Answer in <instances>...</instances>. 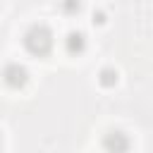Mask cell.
<instances>
[{"instance_id": "obj_5", "label": "cell", "mask_w": 153, "mask_h": 153, "mask_svg": "<svg viewBox=\"0 0 153 153\" xmlns=\"http://www.w3.org/2000/svg\"><path fill=\"white\" fill-rule=\"evenodd\" d=\"M100 81H103L105 86H110V84L117 81V74H115L112 69H103V72H100Z\"/></svg>"}, {"instance_id": "obj_1", "label": "cell", "mask_w": 153, "mask_h": 153, "mask_svg": "<svg viewBox=\"0 0 153 153\" xmlns=\"http://www.w3.org/2000/svg\"><path fill=\"white\" fill-rule=\"evenodd\" d=\"M24 48L31 55H38V57L45 55V53H50V48H53V31L48 26H43V24L31 26L24 33Z\"/></svg>"}, {"instance_id": "obj_3", "label": "cell", "mask_w": 153, "mask_h": 153, "mask_svg": "<svg viewBox=\"0 0 153 153\" xmlns=\"http://www.w3.org/2000/svg\"><path fill=\"white\" fill-rule=\"evenodd\" d=\"M5 81L10 86H22L26 81V69L19 67V65H7L5 67Z\"/></svg>"}, {"instance_id": "obj_2", "label": "cell", "mask_w": 153, "mask_h": 153, "mask_svg": "<svg viewBox=\"0 0 153 153\" xmlns=\"http://www.w3.org/2000/svg\"><path fill=\"white\" fill-rule=\"evenodd\" d=\"M103 148L108 153H127L129 151V136L124 131H110L103 139Z\"/></svg>"}, {"instance_id": "obj_4", "label": "cell", "mask_w": 153, "mask_h": 153, "mask_svg": "<svg viewBox=\"0 0 153 153\" xmlns=\"http://www.w3.org/2000/svg\"><path fill=\"white\" fill-rule=\"evenodd\" d=\"M65 48H67V53H81L84 48H86V38H84V33L81 31H69L67 33V38H65Z\"/></svg>"}]
</instances>
